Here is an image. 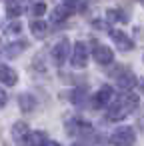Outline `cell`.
<instances>
[{"mask_svg": "<svg viewBox=\"0 0 144 146\" xmlns=\"http://www.w3.org/2000/svg\"><path fill=\"white\" fill-rule=\"evenodd\" d=\"M140 84H142V88H144V80H140Z\"/></svg>", "mask_w": 144, "mask_h": 146, "instance_id": "cell-19", "label": "cell"}, {"mask_svg": "<svg viewBox=\"0 0 144 146\" xmlns=\"http://www.w3.org/2000/svg\"><path fill=\"white\" fill-rule=\"evenodd\" d=\"M92 56H94V60H96L98 64H110V62L114 60L112 50H110L108 46H102V44H96V46H94Z\"/></svg>", "mask_w": 144, "mask_h": 146, "instance_id": "cell-4", "label": "cell"}, {"mask_svg": "<svg viewBox=\"0 0 144 146\" xmlns=\"http://www.w3.org/2000/svg\"><path fill=\"white\" fill-rule=\"evenodd\" d=\"M110 140H112V144H116V146H132L134 140H136V134H134L132 128H118V130L112 134Z\"/></svg>", "mask_w": 144, "mask_h": 146, "instance_id": "cell-1", "label": "cell"}, {"mask_svg": "<svg viewBox=\"0 0 144 146\" xmlns=\"http://www.w3.org/2000/svg\"><path fill=\"white\" fill-rule=\"evenodd\" d=\"M0 82H4V84H8V86H14V84L18 82V74H16L10 66L0 64Z\"/></svg>", "mask_w": 144, "mask_h": 146, "instance_id": "cell-7", "label": "cell"}, {"mask_svg": "<svg viewBox=\"0 0 144 146\" xmlns=\"http://www.w3.org/2000/svg\"><path fill=\"white\" fill-rule=\"evenodd\" d=\"M20 12H22V10H20L16 4H8V14H10V16H18Z\"/></svg>", "mask_w": 144, "mask_h": 146, "instance_id": "cell-17", "label": "cell"}, {"mask_svg": "<svg viewBox=\"0 0 144 146\" xmlns=\"http://www.w3.org/2000/svg\"><path fill=\"white\" fill-rule=\"evenodd\" d=\"M72 12V8L68 6V4H62V6H58L54 12H52V18L56 20V22H60V20H66V16Z\"/></svg>", "mask_w": 144, "mask_h": 146, "instance_id": "cell-12", "label": "cell"}, {"mask_svg": "<svg viewBox=\"0 0 144 146\" xmlns=\"http://www.w3.org/2000/svg\"><path fill=\"white\" fill-rule=\"evenodd\" d=\"M30 30H32V34H36V36L40 38V36H44V34H46V30H48V28H46V24H44L42 20H36V22H32Z\"/></svg>", "mask_w": 144, "mask_h": 146, "instance_id": "cell-13", "label": "cell"}, {"mask_svg": "<svg viewBox=\"0 0 144 146\" xmlns=\"http://www.w3.org/2000/svg\"><path fill=\"white\" fill-rule=\"evenodd\" d=\"M136 82H138V80H136V76H134L130 70H122V72L118 74V86L124 88V90H130Z\"/></svg>", "mask_w": 144, "mask_h": 146, "instance_id": "cell-8", "label": "cell"}, {"mask_svg": "<svg viewBox=\"0 0 144 146\" xmlns=\"http://www.w3.org/2000/svg\"><path fill=\"white\" fill-rule=\"evenodd\" d=\"M108 18H110V20H126L124 14L118 12V10H108Z\"/></svg>", "mask_w": 144, "mask_h": 146, "instance_id": "cell-15", "label": "cell"}, {"mask_svg": "<svg viewBox=\"0 0 144 146\" xmlns=\"http://www.w3.org/2000/svg\"><path fill=\"white\" fill-rule=\"evenodd\" d=\"M112 38H114V42L118 44V48H122V50H132V40L124 34V32H118V30H114L112 32Z\"/></svg>", "mask_w": 144, "mask_h": 146, "instance_id": "cell-9", "label": "cell"}, {"mask_svg": "<svg viewBox=\"0 0 144 146\" xmlns=\"http://www.w3.org/2000/svg\"><path fill=\"white\" fill-rule=\"evenodd\" d=\"M112 88L110 86H102L98 92H96V96H94V106L96 108H102V106H110V102H112Z\"/></svg>", "mask_w": 144, "mask_h": 146, "instance_id": "cell-5", "label": "cell"}, {"mask_svg": "<svg viewBox=\"0 0 144 146\" xmlns=\"http://www.w3.org/2000/svg\"><path fill=\"white\" fill-rule=\"evenodd\" d=\"M44 12H46V6H44V2H38V4L34 6V14H36V16H42Z\"/></svg>", "mask_w": 144, "mask_h": 146, "instance_id": "cell-16", "label": "cell"}, {"mask_svg": "<svg viewBox=\"0 0 144 146\" xmlns=\"http://www.w3.org/2000/svg\"><path fill=\"white\" fill-rule=\"evenodd\" d=\"M88 62V48L84 42H76L72 48V64L76 68H84Z\"/></svg>", "mask_w": 144, "mask_h": 146, "instance_id": "cell-2", "label": "cell"}, {"mask_svg": "<svg viewBox=\"0 0 144 146\" xmlns=\"http://www.w3.org/2000/svg\"><path fill=\"white\" fill-rule=\"evenodd\" d=\"M68 52H70V42H68L66 38H62V40L56 42L54 48H52V58H54V62H56V64H62V62L68 58Z\"/></svg>", "mask_w": 144, "mask_h": 146, "instance_id": "cell-3", "label": "cell"}, {"mask_svg": "<svg viewBox=\"0 0 144 146\" xmlns=\"http://www.w3.org/2000/svg\"><path fill=\"white\" fill-rule=\"evenodd\" d=\"M26 140H28L30 146H44V142H46V132H42V130H32Z\"/></svg>", "mask_w": 144, "mask_h": 146, "instance_id": "cell-10", "label": "cell"}, {"mask_svg": "<svg viewBox=\"0 0 144 146\" xmlns=\"http://www.w3.org/2000/svg\"><path fill=\"white\" fill-rule=\"evenodd\" d=\"M46 146H60V144H56V142H50V144H46Z\"/></svg>", "mask_w": 144, "mask_h": 146, "instance_id": "cell-18", "label": "cell"}, {"mask_svg": "<svg viewBox=\"0 0 144 146\" xmlns=\"http://www.w3.org/2000/svg\"><path fill=\"white\" fill-rule=\"evenodd\" d=\"M106 108H108V114H106V116H108L110 120H122V118L130 112V110H128V108H126L120 100L110 102V106H106Z\"/></svg>", "mask_w": 144, "mask_h": 146, "instance_id": "cell-6", "label": "cell"}, {"mask_svg": "<svg viewBox=\"0 0 144 146\" xmlns=\"http://www.w3.org/2000/svg\"><path fill=\"white\" fill-rule=\"evenodd\" d=\"M34 106H36V102H34V98H32V96H26V94H24V96H20V108H22L24 112H26V110H32Z\"/></svg>", "mask_w": 144, "mask_h": 146, "instance_id": "cell-14", "label": "cell"}, {"mask_svg": "<svg viewBox=\"0 0 144 146\" xmlns=\"http://www.w3.org/2000/svg\"><path fill=\"white\" fill-rule=\"evenodd\" d=\"M28 134H30V128H28V124L26 122H16L14 126H12V136L14 138H28Z\"/></svg>", "mask_w": 144, "mask_h": 146, "instance_id": "cell-11", "label": "cell"}]
</instances>
